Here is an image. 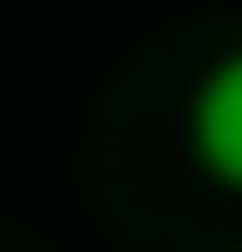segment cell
Here are the masks:
<instances>
[{"instance_id":"1","label":"cell","mask_w":242,"mask_h":252,"mask_svg":"<svg viewBox=\"0 0 242 252\" xmlns=\"http://www.w3.org/2000/svg\"><path fill=\"white\" fill-rule=\"evenodd\" d=\"M194 156H204V175L223 194H242V39L204 68V88H194Z\"/></svg>"}]
</instances>
